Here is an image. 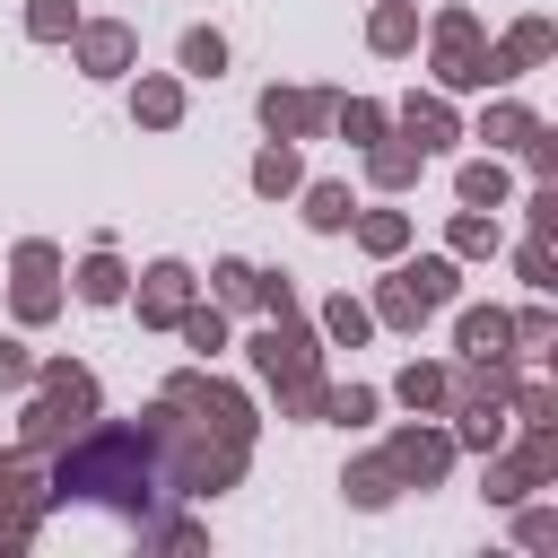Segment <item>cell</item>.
<instances>
[{
    "mask_svg": "<svg viewBox=\"0 0 558 558\" xmlns=\"http://www.w3.org/2000/svg\"><path fill=\"white\" fill-rule=\"evenodd\" d=\"M384 462L401 471V488H445L453 480V462H462V445H453V427L445 418H401L392 436H384Z\"/></svg>",
    "mask_w": 558,
    "mask_h": 558,
    "instance_id": "6",
    "label": "cell"
},
{
    "mask_svg": "<svg viewBox=\"0 0 558 558\" xmlns=\"http://www.w3.org/2000/svg\"><path fill=\"white\" fill-rule=\"evenodd\" d=\"M70 26H78V0H26V35L35 44H70Z\"/></svg>",
    "mask_w": 558,
    "mask_h": 558,
    "instance_id": "39",
    "label": "cell"
},
{
    "mask_svg": "<svg viewBox=\"0 0 558 558\" xmlns=\"http://www.w3.org/2000/svg\"><path fill=\"white\" fill-rule=\"evenodd\" d=\"M506 514H514V541H523V549H558V506H532V497H523V506H506Z\"/></svg>",
    "mask_w": 558,
    "mask_h": 558,
    "instance_id": "41",
    "label": "cell"
},
{
    "mask_svg": "<svg viewBox=\"0 0 558 558\" xmlns=\"http://www.w3.org/2000/svg\"><path fill=\"white\" fill-rule=\"evenodd\" d=\"M445 392H453V366H445V357H410V366L392 375V401L418 410V418H445Z\"/></svg>",
    "mask_w": 558,
    "mask_h": 558,
    "instance_id": "19",
    "label": "cell"
},
{
    "mask_svg": "<svg viewBox=\"0 0 558 558\" xmlns=\"http://www.w3.org/2000/svg\"><path fill=\"white\" fill-rule=\"evenodd\" d=\"M331 131H340L349 148H366V140L392 131V105H375V96H331Z\"/></svg>",
    "mask_w": 558,
    "mask_h": 558,
    "instance_id": "32",
    "label": "cell"
},
{
    "mask_svg": "<svg viewBox=\"0 0 558 558\" xmlns=\"http://www.w3.org/2000/svg\"><path fill=\"white\" fill-rule=\"evenodd\" d=\"M392 262H401V253H392ZM401 279L427 296V314L462 305V262H453V253H418V262H401Z\"/></svg>",
    "mask_w": 558,
    "mask_h": 558,
    "instance_id": "25",
    "label": "cell"
},
{
    "mask_svg": "<svg viewBox=\"0 0 558 558\" xmlns=\"http://www.w3.org/2000/svg\"><path fill=\"white\" fill-rule=\"evenodd\" d=\"M506 323H514V357H549V340H558V314H549L541 296H532L523 314H506Z\"/></svg>",
    "mask_w": 558,
    "mask_h": 558,
    "instance_id": "38",
    "label": "cell"
},
{
    "mask_svg": "<svg viewBox=\"0 0 558 558\" xmlns=\"http://www.w3.org/2000/svg\"><path fill=\"white\" fill-rule=\"evenodd\" d=\"M392 131H401V140H418V157H445V148L462 140V113H453V96H445V87H410V96L392 105Z\"/></svg>",
    "mask_w": 558,
    "mask_h": 558,
    "instance_id": "11",
    "label": "cell"
},
{
    "mask_svg": "<svg viewBox=\"0 0 558 558\" xmlns=\"http://www.w3.org/2000/svg\"><path fill=\"white\" fill-rule=\"evenodd\" d=\"M262 201H296V183H305V140H262V157H253V174H244Z\"/></svg>",
    "mask_w": 558,
    "mask_h": 558,
    "instance_id": "18",
    "label": "cell"
},
{
    "mask_svg": "<svg viewBox=\"0 0 558 558\" xmlns=\"http://www.w3.org/2000/svg\"><path fill=\"white\" fill-rule=\"evenodd\" d=\"M357 157H366V183H375V192H410V183L427 174V157H418V140H401V131H384V140H366Z\"/></svg>",
    "mask_w": 558,
    "mask_h": 558,
    "instance_id": "16",
    "label": "cell"
},
{
    "mask_svg": "<svg viewBox=\"0 0 558 558\" xmlns=\"http://www.w3.org/2000/svg\"><path fill=\"white\" fill-rule=\"evenodd\" d=\"M262 314H296V279L288 270H262V296H253Z\"/></svg>",
    "mask_w": 558,
    "mask_h": 558,
    "instance_id": "47",
    "label": "cell"
},
{
    "mask_svg": "<svg viewBox=\"0 0 558 558\" xmlns=\"http://www.w3.org/2000/svg\"><path fill=\"white\" fill-rule=\"evenodd\" d=\"M523 218H532V235H558V183H532L523 192Z\"/></svg>",
    "mask_w": 558,
    "mask_h": 558,
    "instance_id": "45",
    "label": "cell"
},
{
    "mask_svg": "<svg viewBox=\"0 0 558 558\" xmlns=\"http://www.w3.org/2000/svg\"><path fill=\"white\" fill-rule=\"evenodd\" d=\"M192 296H201V279H192V262H174V253H166V262H148V270H131V296H122V305L140 314V331H174V314H183Z\"/></svg>",
    "mask_w": 558,
    "mask_h": 558,
    "instance_id": "8",
    "label": "cell"
},
{
    "mask_svg": "<svg viewBox=\"0 0 558 558\" xmlns=\"http://www.w3.org/2000/svg\"><path fill=\"white\" fill-rule=\"evenodd\" d=\"M506 192H514V174H506V157H497V148L453 166V201H462V209H506Z\"/></svg>",
    "mask_w": 558,
    "mask_h": 558,
    "instance_id": "22",
    "label": "cell"
},
{
    "mask_svg": "<svg viewBox=\"0 0 558 558\" xmlns=\"http://www.w3.org/2000/svg\"><path fill=\"white\" fill-rule=\"evenodd\" d=\"M480 462H488V471H480V497H488V506H523V497L541 488V480H532V462H523V453H506V445H497V453H480Z\"/></svg>",
    "mask_w": 558,
    "mask_h": 558,
    "instance_id": "31",
    "label": "cell"
},
{
    "mask_svg": "<svg viewBox=\"0 0 558 558\" xmlns=\"http://www.w3.org/2000/svg\"><path fill=\"white\" fill-rule=\"evenodd\" d=\"M70 70H87V78H131V70H140V26H131V17H78V26H70Z\"/></svg>",
    "mask_w": 558,
    "mask_h": 558,
    "instance_id": "7",
    "label": "cell"
},
{
    "mask_svg": "<svg viewBox=\"0 0 558 558\" xmlns=\"http://www.w3.org/2000/svg\"><path fill=\"white\" fill-rule=\"evenodd\" d=\"M78 427H87V418H70V410H61V401H52L44 384H26V410H17V436H9V445L44 462V453H61V445H70Z\"/></svg>",
    "mask_w": 558,
    "mask_h": 558,
    "instance_id": "12",
    "label": "cell"
},
{
    "mask_svg": "<svg viewBox=\"0 0 558 558\" xmlns=\"http://www.w3.org/2000/svg\"><path fill=\"white\" fill-rule=\"evenodd\" d=\"M453 349H462V357H514L506 305H453Z\"/></svg>",
    "mask_w": 558,
    "mask_h": 558,
    "instance_id": "17",
    "label": "cell"
},
{
    "mask_svg": "<svg viewBox=\"0 0 558 558\" xmlns=\"http://www.w3.org/2000/svg\"><path fill=\"white\" fill-rule=\"evenodd\" d=\"M445 253H453V262H497V253H506L497 209H453V218H445Z\"/></svg>",
    "mask_w": 558,
    "mask_h": 558,
    "instance_id": "23",
    "label": "cell"
},
{
    "mask_svg": "<svg viewBox=\"0 0 558 558\" xmlns=\"http://www.w3.org/2000/svg\"><path fill=\"white\" fill-rule=\"evenodd\" d=\"M253 113H262L270 140H323V131H331V87H279V78H270Z\"/></svg>",
    "mask_w": 558,
    "mask_h": 558,
    "instance_id": "9",
    "label": "cell"
},
{
    "mask_svg": "<svg viewBox=\"0 0 558 558\" xmlns=\"http://www.w3.org/2000/svg\"><path fill=\"white\" fill-rule=\"evenodd\" d=\"M35 384H44L70 418H96V410H105V384H96V366H78V357H35Z\"/></svg>",
    "mask_w": 558,
    "mask_h": 558,
    "instance_id": "15",
    "label": "cell"
},
{
    "mask_svg": "<svg viewBox=\"0 0 558 558\" xmlns=\"http://www.w3.org/2000/svg\"><path fill=\"white\" fill-rule=\"evenodd\" d=\"M44 523H52V480H44V462L17 453V445H0V558L35 549Z\"/></svg>",
    "mask_w": 558,
    "mask_h": 558,
    "instance_id": "4",
    "label": "cell"
},
{
    "mask_svg": "<svg viewBox=\"0 0 558 558\" xmlns=\"http://www.w3.org/2000/svg\"><path fill=\"white\" fill-rule=\"evenodd\" d=\"M244 366H253L262 384H296V375H323V331L305 323V305H296V314H270V323L244 340Z\"/></svg>",
    "mask_w": 558,
    "mask_h": 558,
    "instance_id": "5",
    "label": "cell"
},
{
    "mask_svg": "<svg viewBox=\"0 0 558 558\" xmlns=\"http://www.w3.org/2000/svg\"><path fill=\"white\" fill-rule=\"evenodd\" d=\"M314 331H323V349H366L375 340V314H366V296H323V314H314Z\"/></svg>",
    "mask_w": 558,
    "mask_h": 558,
    "instance_id": "27",
    "label": "cell"
},
{
    "mask_svg": "<svg viewBox=\"0 0 558 558\" xmlns=\"http://www.w3.org/2000/svg\"><path fill=\"white\" fill-rule=\"evenodd\" d=\"M514 270H523V288H532V296H549V288H558V262H549V235H523V244H514Z\"/></svg>",
    "mask_w": 558,
    "mask_h": 558,
    "instance_id": "40",
    "label": "cell"
},
{
    "mask_svg": "<svg viewBox=\"0 0 558 558\" xmlns=\"http://www.w3.org/2000/svg\"><path fill=\"white\" fill-rule=\"evenodd\" d=\"M26 384H35V349L17 331H0V392H26Z\"/></svg>",
    "mask_w": 558,
    "mask_h": 558,
    "instance_id": "43",
    "label": "cell"
},
{
    "mask_svg": "<svg viewBox=\"0 0 558 558\" xmlns=\"http://www.w3.org/2000/svg\"><path fill=\"white\" fill-rule=\"evenodd\" d=\"M270 392H279V418H288V427H323L331 375H296V384H270Z\"/></svg>",
    "mask_w": 558,
    "mask_h": 558,
    "instance_id": "36",
    "label": "cell"
},
{
    "mask_svg": "<svg viewBox=\"0 0 558 558\" xmlns=\"http://www.w3.org/2000/svg\"><path fill=\"white\" fill-rule=\"evenodd\" d=\"M366 314H375L384 331H418V323H427V296H418V288L401 279V262H392V270L375 279V296H366Z\"/></svg>",
    "mask_w": 558,
    "mask_h": 558,
    "instance_id": "26",
    "label": "cell"
},
{
    "mask_svg": "<svg viewBox=\"0 0 558 558\" xmlns=\"http://www.w3.org/2000/svg\"><path fill=\"white\" fill-rule=\"evenodd\" d=\"M375 410H384V392H375V384H331L323 427H375Z\"/></svg>",
    "mask_w": 558,
    "mask_h": 558,
    "instance_id": "37",
    "label": "cell"
},
{
    "mask_svg": "<svg viewBox=\"0 0 558 558\" xmlns=\"http://www.w3.org/2000/svg\"><path fill=\"white\" fill-rule=\"evenodd\" d=\"M174 70H183V78H227V35H218V26H183Z\"/></svg>",
    "mask_w": 558,
    "mask_h": 558,
    "instance_id": "34",
    "label": "cell"
},
{
    "mask_svg": "<svg viewBox=\"0 0 558 558\" xmlns=\"http://www.w3.org/2000/svg\"><path fill=\"white\" fill-rule=\"evenodd\" d=\"M532 131H541V113H532L523 96H497V105H480V131H471V140H488V148L506 157V148H523Z\"/></svg>",
    "mask_w": 558,
    "mask_h": 558,
    "instance_id": "28",
    "label": "cell"
},
{
    "mask_svg": "<svg viewBox=\"0 0 558 558\" xmlns=\"http://www.w3.org/2000/svg\"><path fill=\"white\" fill-rule=\"evenodd\" d=\"M349 235H357V253L392 262V253H410V209H357V218H349Z\"/></svg>",
    "mask_w": 558,
    "mask_h": 558,
    "instance_id": "30",
    "label": "cell"
},
{
    "mask_svg": "<svg viewBox=\"0 0 558 558\" xmlns=\"http://www.w3.org/2000/svg\"><path fill=\"white\" fill-rule=\"evenodd\" d=\"M296 201H305V227H314V235H349V218H357L349 183H331V174H323V183L305 174V183H296Z\"/></svg>",
    "mask_w": 558,
    "mask_h": 558,
    "instance_id": "29",
    "label": "cell"
},
{
    "mask_svg": "<svg viewBox=\"0 0 558 558\" xmlns=\"http://www.w3.org/2000/svg\"><path fill=\"white\" fill-rule=\"evenodd\" d=\"M523 166H532V183H558V131H549V122L523 140Z\"/></svg>",
    "mask_w": 558,
    "mask_h": 558,
    "instance_id": "44",
    "label": "cell"
},
{
    "mask_svg": "<svg viewBox=\"0 0 558 558\" xmlns=\"http://www.w3.org/2000/svg\"><path fill=\"white\" fill-rule=\"evenodd\" d=\"M366 52H384V61L418 52V0H375L366 9Z\"/></svg>",
    "mask_w": 558,
    "mask_h": 558,
    "instance_id": "21",
    "label": "cell"
},
{
    "mask_svg": "<svg viewBox=\"0 0 558 558\" xmlns=\"http://www.w3.org/2000/svg\"><path fill=\"white\" fill-rule=\"evenodd\" d=\"M174 331H183V349H192L201 366H209L218 349H235V340H227V305H201V296H192V305L174 314Z\"/></svg>",
    "mask_w": 558,
    "mask_h": 558,
    "instance_id": "33",
    "label": "cell"
},
{
    "mask_svg": "<svg viewBox=\"0 0 558 558\" xmlns=\"http://www.w3.org/2000/svg\"><path fill=\"white\" fill-rule=\"evenodd\" d=\"M131 122L140 131H183V70H140L131 78Z\"/></svg>",
    "mask_w": 558,
    "mask_h": 558,
    "instance_id": "13",
    "label": "cell"
},
{
    "mask_svg": "<svg viewBox=\"0 0 558 558\" xmlns=\"http://www.w3.org/2000/svg\"><path fill=\"white\" fill-rule=\"evenodd\" d=\"M183 436V410L157 392L140 418H87L61 453H44V480H52V506H105L122 523H148L174 480H166V445Z\"/></svg>",
    "mask_w": 558,
    "mask_h": 558,
    "instance_id": "1",
    "label": "cell"
},
{
    "mask_svg": "<svg viewBox=\"0 0 558 558\" xmlns=\"http://www.w3.org/2000/svg\"><path fill=\"white\" fill-rule=\"evenodd\" d=\"M70 296H78V305H122V296H131V262L96 235V253H78V270H70Z\"/></svg>",
    "mask_w": 558,
    "mask_h": 558,
    "instance_id": "14",
    "label": "cell"
},
{
    "mask_svg": "<svg viewBox=\"0 0 558 558\" xmlns=\"http://www.w3.org/2000/svg\"><path fill=\"white\" fill-rule=\"evenodd\" d=\"M262 296V262H244V253H227V262H209V305H253Z\"/></svg>",
    "mask_w": 558,
    "mask_h": 558,
    "instance_id": "35",
    "label": "cell"
},
{
    "mask_svg": "<svg viewBox=\"0 0 558 558\" xmlns=\"http://www.w3.org/2000/svg\"><path fill=\"white\" fill-rule=\"evenodd\" d=\"M427 78L445 96H488V26H480V9L445 0L427 17Z\"/></svg>",
    "mask_w": 558,
    "mask_h": 558,
    "instance_id": "2",
    "label": "cell"
},
{
    "mask_svg": "<svg viewBox=\"0 0 558 558\" xmlns=\"http://www.w3.org/2000/svg\"><path fill=\"white\" fill-rule=\"evenodd\" d=\"M340 497H349V506H357V514H384V506H392V497H401V471H392V462H384V445H375V453H357V462H349V471H340Z\"/></svg>",
    "mask_w": 558,
    "mask_h": 558,
    "instance_id": "20",
    "label": "cell"
},
{
    "mask_svg": "<svg viewBox=\"0 0 558 558\" xmlns=\"http://www.w3.org/2000/svg\"><path fill=\"white\" fill-rule=\"evenodd\" d=\"M9 314L17 331H44L61 314V270H9Z\"/></svg>",
    "mask_w": 558,
    "mask_h": 558,
    "instance_id": "24",
    "label": "cell"
},
{
    "mask_svg": "<svg viewBox=\"0 0 558 558\" xmlns=\"http://www.w3.org/2000/svg\"><path fill=\"white\" fill-rule=\"evenodd\" d=\"M514 453L532 462V480H541V488L558 480V427H523V445H514Z\"/></svg>",
    "mask_w": 558,
    "mask_h": 558,
    "instance_id": "42",
    "label": "cell"
},
{
    "mask_svg": "<svg viewBox=\"0 0 558 558\" xmlns=\"http://www.w3.org/2000/svg\"><path fill=\"white\" fill-rule=\"evenodd\" d=\"M549 52H558V26H549L541 9H532V17H514V26L488 44V87H514V78H532Z\"/></svg>",
    "mask_w": 558,
    "mask_h": 558,
    "instance_id": "10",
    "label": "cell"
},
{
    "mask_svg": "<svg viewBox=\"0 0 558 558\" xmlns=\"http://www.w3.org/2000/svg\"><path fill=\"white\" fill-rule=\"evenodd\" d=\"M183 418H201V427H218V436H262V401L244 392V384H227V375H209V366H174L166 384H157Z\"/></svg>",
    "mask_w": 558,
    "mask_h": 558,
    "instance_id": "3",
    "label": "cell"
},
{
    "mask_svg": "<svg viewBox=\"0 0 558 558\" xmlns=\"http://www.w3.org/2000/svg\"><path fill=\"white\" fill-rule=\"evenodd\" d=\"M9 270H61V244H52V235H17Z\"/></svg>",
    "mask_w": 558,
    "mask_h": 558,
    "instance_id": "46",
    "label": "cell"
}]
</instances>
